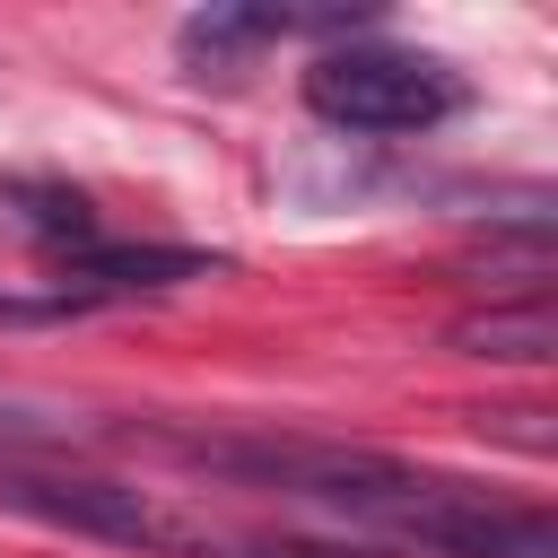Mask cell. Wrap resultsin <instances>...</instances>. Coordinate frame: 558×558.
Here are the masks:
<instances>
[{"label":"cell","mask_w":558,"mask_h":558,"mask_svg":"<svg viewBox=\"0 0 558 558\" xmlns=\"http://www.w3.org/2000/svg\"><path fill=\"white\" fill-rule=\"evenodd\" d=\"M305 105L314 122L331 131H366V140H392V131H436L462 113V78L427 52H401V44H349V52H323L305 70Z\"/></svg>","instance_id":"6da1fadb"},{"label":"cell","mask_w":558,"mask_h":558,"mask_svg":"<svg viewBox=\"0 0 558 558\" xmlns=\"http://www.w3.org/2000/svg\"><path fill=\"white\" fill-rule=\"evenodd\" d=\"M0 201H9V209H17V227H26L35 244H52L61 262L96 244V209H87V201H78L70 183H9Z\"/></svg>","instance_id":"5b68a950"},{"label":"cell","mask_w":558,"mask_h":558,"mask_svg":"<svg viewBox=\"0 0 558 558\" xmlns=\"http://www.w3.org/2000/svg\"><path fill=\"white\" fill-rule=\"evenodd\" d=\"M445 349H453V357H488V366H541V357H558L549 288L497 296V305H480V314H453V323H445Z\"/></svg>","instance_id":"3957f363"},{"label":"cell","mask_w":558,"mask_h":558,"mask_svg":"<svg viewBox=\"0 0 558 558\" xmlns=\"http://www.w3.org/2000/svg\"><path fill=\"white\" fill-rule=\"evenodd\" d=\"M392 532L418 541L427 558H558V523L541 506H497L488 488L462 480H427L392 514Z\"/></svg>","instance_id":"7a4b0ae2"},{"label":"cell","mask_w":558,"mask_h":558,"mask_svg":"<svg viewBox=\"0 0 558 558\" xmlns=\"http://www.w3.org/2000/svg\"><path fill=\"white\" fill-rule=\"evenodd\" d=\"M209 253H183V244H87L61 262V296L87 305V296H140V288H174V279H201Z\"/></svg>","instance_id":"277c9868"}]
</instances>
